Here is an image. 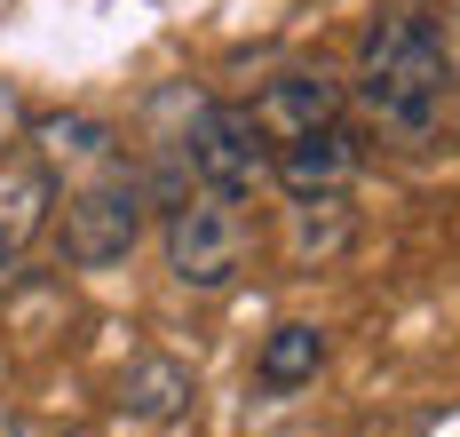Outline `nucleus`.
Wrapping results in <instances>:
<instances>
[{"label":"nucleus","instance_id":"1","mask_svg":"<svg viewBox=\"0 0 460 437\" xmlns=\"http://www.w3.org/2000/svg\"><path fill=\"white\" fill-rule=\"evenodd\" d=\"M453 64H445V40H437V16L420 0H389L373 8L366 40H358V111L389 144H437L445 120H453Z\"/></svg>","mask_w":460,"mask_h":437},{"label":"nucleus","instance_id":"2","mask_svg":"<svg viewBox=\"0 0 460 437\" xmlns=\"http://www.w3.org/2000/svg\"><path fill=\"white\" fill-rule=\"evenodd\" d=\"M167 271L199 294H223L238 271H246V231L230 215L223 192H175L167 199Z\"/></svg>","mask_w":460,"mask_h":437},{"label":"nucleus","instance_id":"3","mask_svg":"<svg viewBox=\"0 0 460 437\" xmlns=\"http://www.w3.org/2000/svg\"><path fill=\"white\" fill-rule=\"evenodd\" d=\"M136 239H143V183L111 159L64 199V254L80 271H111V263L136 254Z\"/></svg>","mask_w":460,"mask_h":437},{"label":"nucleus","instance_id":"4","mask_svg":"<svg viewBox=\"0 0 460 437\" xmlns=\"http://www.w3.org/2000/svg\"><path fill=\"white\" fill-rule=\"evenodd\" d=\"M183 159H190V175H199L207 192H223V199H254L270 183V151H262L254 120H246L238 103H199V111H190Z\"/></svg>","mask_w":460,"mask_h":437},{"label":"nucleus","instance_id":"5","mask_svg":"<svg viewBox=\"0 0 460 437\" xmlns=\"http://www.w3.org/2000/svg\"><path fill=\"white\" fill-rule=\"evenodd\" d=\"M349 175H358V136H349L341 120H325V128L294 136V144H270V183H278L286 199L349 192Z\"/></svg>","mask_w":460,"mask_h":437},{"label":"nucleus","instance_id":"6","mask_svg":"<svg viewBox=\"0 0 460 437\" xmlns=\"http://www.w3.org/2000/svg\"><path fill=\"white\" fill-rule=\"evenodd\" d=\"M48 207H56V175H48L40 151H0V279L24 263V246L48 231Z\"/></svg>","mask_w":460,"mask_h":437},{"label":"nucleus","instance_id":"7","mask_svg":"<svg viewBox=\"0 0 460 437\" xmlns=\"http://www.w3.org/2000/svg\"><path fill=\"white\" fill-rule=\"evenodd\" d=\"M246 120H254V136H262V151L270 144H294V136H310V128H325V120H341V96H333V80L325 72H278L270 88L254 103H238Z\"/></svg>","mask_w":460,"mask_h":437},{"label":"nucleus","instance_id":"8","mask_svg":"<svg viewBox=\"0 0 460 437\" xmlns=\"http://www.w3.org/2000/svg\"><path fill=\"white\" fill-rule=\"evenodd\" d=\"M183 406H190V366L183 358H136L119 374V414H136V422H175Z\"/></svg>","mask_w":460,"mask_h":437},{"label":"nucleus","instance_id":"9","mask_svg":"<svg viewBox=\"0 0 460 437\" xmlns=\"http://www.w3.org/2000/svg\"><path fill=\"white\" fill-rule=\"evenodd\" d=\"M318 366H325V334L318 326H278V334L262 342V358H254V382L270 389V397H286V389L318 382Z\"/></svg>","mask_w":460,"mask_h":437},{"label":"nucleus","instance_id":"10","mask_svg":"<svg viewBox=\"0 0 460 437\" xmlns=\"http://www.w3.org/2000/svg\"><path fill=\"white\" fill-rule=\"evenodd\" d=\"M40 159H48V175L72 159V167H111V128H95V120H48L40 128Z\"/></svg>","mask_w":460,"mask_h":437},{"label":"nucleus","instance_id":"11","mask_svg":"<svg viewBox=\"0 0 460 437\" xmlns=\"http://www.w3.org/2000/svg\"><path fill=\"white\" fill-rule=\"evenodd\" d=\"M341 239H349V207H341V192H325V199H294V254H302V263H318V254H341Z\"/></svg>","mask_w":460,"mask_h":437},{"label":"nucleus","instance_id":"12","mask_svg":"<svg viewBox=\"0 0 460 437\" xmlns=\"http://www.w3.org/2000/svg\"><path fill=\"white\" fill-rule=\"evenodd\" d=\"M8 136H16V96L0 88V151H8Z\"/></svg>","mask_w":460,"mask_h":437}]
</instances>
